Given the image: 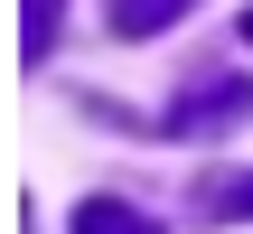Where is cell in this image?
I'll return each mask as SVG.
<instances>
[{
	"label": "cell",
	"mask_w": 253,
	"mask_h": 234,
	"mask_svg": "<svg viewBox=\"0 0 253 234\" xmlns=\"http://www.w3.org/2000/svg\"><path fill=\"white\" fill-rule=\"evenodd\" d=\"M235 122H253V75H207V84H188V103H169L178 141H207V131H235Z\"/></svg>",
	"instance_id": "1"
},
{
	"label": "cell",
	"mask_w": 253,
	"mask_h": 234,
	"mask_svg": "<svg viewBox=\"0 0 253 234\" xmlns=\"http://www.w3.org/2000/svg\"><path fill=\"white\" fill-rule=\"evenodd\" d=\"M56 9H66V0H19V66H47V47H56Z\"/></svg>",
	"instance_id": "5"
},
{
	"label": "cell",
	"mask_w": 253,
	"mask_h": 234,
	"mask_svg": "<svg viewBox=\"0 0 253 234\" xmlns=\"http://www.w3.org/2000/svg\"><path fill=\"white\" fill-rule=\"evenodd\" d=\"M197 0H113V38H160L169 19H188Z\"/></svg>",
	"instance_id": "4"
},
{
	"label": "cell",
	"mask_w": 253,
	"mask_h": 234,
	"mask_svg": "<svg viewBox=\"0 0 253 234\" xmlns=\"http://www.w3.org/2000/svg\"><path fill=\"white\" fill-rule=\"evenodd\" d=\"M197 216L207 225H253V169H216L197 188Z\"/></svg>",
	"instance_id": "2"
},
{
	"label": "cell",
	"mask_w": 253,
	"mask_h": 234,
	"mask_svg": "<svg viewBox=\"0 0 253 234\" xmlns=\"http://www.w3.org/2000/svg\"><path fill=\"white\" fill-rule=\"evenodd\" d=\"M244 38H253V9H244Z\"/></svg>",
	"instance_id": "6"
},
{
	"label": "cell",
	"mask_w": 253,
	"mask_h": 234,
	"mask_svg": "<svg viewBox=\"0 0 253 234\" xmlns=\"http://www.w3.org/2000/svg\"><path fill=\"white\" fill-rule=\"evenodd\" d=\"M66 234H160V225H150L141 206H122V197H84V206H75V225H66Z\"/></svg>",
	"instance_id": "3"
}]
</instances>
